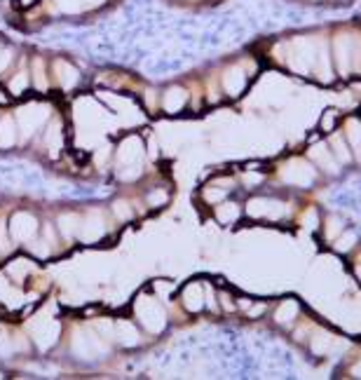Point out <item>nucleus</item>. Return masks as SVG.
<instances>
[{
	"mask_svg": "<svg viewBox=\"0 0 361 380\" xmlns=\"http://www.w3.org/2000/svg\"><path fill=\"white\" fill-rule=\"evenodd\" d=\"M174 5H183V7H211V5H218L223 0H169Z\"/></svg>",
	"mask_w": 361,
	"mask_h": 380,
	"instance_id": "nucleus-4",
	"label": "nucleus"
},
{
	"mask_svg": "<svg viewBox=\"0 0 361 380\" xmlns=\"http://www.w3.org/2000/svg\"><path fill=\"white\" fill-rule=\"evenodd\" d=\"M305 7H324V10H336V7H350L355 0H289Z\"/></svg>",
	"mask_w": 361,
	"mask_h": 380,
	"instance_id": "nucleus-2",
	"label": "nucleus"
},
{
	"mask_svg": "<svg viewBox=\"0 0 361 380\" xmlns=\"http://www.w3.org/2000/svg\"><path fill=\"white\" fill-rule=\"evenodd\" d=\"M12 143H14V122L0 120V146H12Z\"/></svg>",
	"mask_w": 361,
	"mask_h": 380,
	"instance_id": "nucleus-3",
	"label": "nucleus"
},
{
	"mask_svg": "<svg viewBox=\"0 0 361 380\" xmlns=\"http://www.w3.org/2000/svg\"><path fill=\"white\" fill-rule=\"evenodd\" d=\"M38 232V223L31 214H17L12 218V235L19 239H31Z\"/></svg>",
	"mask_w": 361,
	"mask_h": 380,
	"instance_id": "nucleus-1",
	"label": "nucleus"
}]
</instances>
